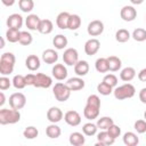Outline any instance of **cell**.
<instances>
[{
	"mask_svg": "<svg viewBox=\"0 0 146 146\" xmlns=\"http://www.w3.org/2000/svg\"><path fill=\"white\" fill-rule=\"evenodd\" d=\"M21 120L19 110L15 108H1L0 110V124H15Z\"/></svg>",
	"mask_w": 146,
	"mask_h": 146,
	"instance_id": "6da1fadb",
	"label": "cell"
},
{
	"mask_svg": "<svg viewBox=\"0 0 146 146\" xmlns=\"http://www.w3.org/2000/svg\"><path fill=\"white\" fill-rule=\"evenodd\" d=\"M113 94H114V97H115L116 99L123 100V99L133 97L135 94H136V89H135V87H133L131 83L127 82V83H124V84H122V86L116 87V88L113 90Z\"/></svg>",
	"mask_w": 146,
	"mask_h": 146,
	"instance_id": "7a4b0ae2",
	"label": "cell"
},
{
	"mask_svg": "<svg viewBox=\"0 0 146 146\" xmlns=\"http://www.w3.org/2000/svg\"><path fill=\"white\" fill-rule=\"evenodd\" d=\"M52 94L58 102H66L71 96V89L67 87L66 83L57 82L52 88Z\"/></svg>",
	"mask_w": 146,
	"mask_h": 146,
	"instance_id": "3957f363",
	"label": "cell"
},
{
	"mask_svg": "<svg viewBox=\"0 0 146 146\" xmlns=\"http://www.w3.org/2000/svg\"><path fill=\"white\" fill-rule=\"evenodd\" d=\"M9 105L11 108L22 110L26 105V97L22 92H14L9 97Z\"/></svg>",
	"mask_w": 146,
	"mask_h": 146,
	"instance_id": "277c9868",
	"label": "cell"
},
{
	"mask_svg": "<svg viewBox=\"0 0 146 146\" xmlns=\"http://www.w3.org/2000/svg\"><path fill=\"white\" fill-rule=\"evenodd\" d=\"M63 60L68 66H74L79 60V54L75 48H67L63 54Z\"/></svg>",
	"mask_w": 146,
	"mask_h": 146,
	"instance_id": "5b68a950",
	"label": "cell"
},
{
	"mask_svg": "<svg viewBox=\"0 0 146 146\" xmlns=\"http://www.w3.org/2000/svg\"><path fill=\"white\" fill-rule=\"evenodd\" d=\"M87 32H88V34L90 36H98V35H100L104 32V23L102 21H99V19L91 21L88 24Z\"/></svg>",
	"mask_w": 146,
	"mask_h": 146,
	"instance_id": "8992f818",
	"label": "cell"
},
{
	"mask_svg": "<svg viewBox=\"0 0 146 146\" xmlns=\"http://www.w3.org/2000/svg\"><path fill=\"white\" fill-rule=\"evenodd\" d=\"M52 84V79L44 73H36L33 87L35 88H49Z\"/></svg>",
	"mask_w": 146,
	"mask_h": 146,
	"instance_id": "52a82bcc",
	"label": "cell"
},
{
	"mask_svg": "<svg viewBox=\"0 0 146 146\" xmlns=\"http://www.w3.org/2000/svg\"><path fill=\"white\" fill-rule=\"evenodd\" d=\"M100 48V42L98 39L96 38H91L89 39L86 43H84V52L88 55V56H94L98 52Z\"/></svg>",
	"mask_w": 146,
	"mask_h": 146,
	"instance_id": "ba28073f",
	"label": "cell"
},
{
	"mask_svg": "<svg viewBox=\"0 0 146 146\" xmlns=\"http://www.w3.org/2000/svg\"><path fill=\"white\" fill-rule=\"evenodd\" d=\"M120 16L124 22H132L137 17V10L133 6H123L120 10Z\"/></svg>",
	"mask_w": 146,
	"mask_h": 146,
	"instance_id": "9c48e42d",
	"label": "cell"
},
{
	"mask_svg": "<svg viewBox=\"0 0 146 146\" xmlns=\"http://www.w3.org/2000/svg\"><path fill=\"white\" fill-rule=\"evenodd\" d=\"M65 122L71 127H76L81 123V115L76 111H67L64 114Z\"/></svg>",
	"mask_w": 146,
	"mask_h": 146,
	"instance_id": "30bf717a",
	"label": "cell"
},
{
	"mask_svg": "<svg viewBox=\"0 0 146 146\" xmlns=\"http://www.w3.org/2000/svg\"><path fill=\"white\" fill-rule=\"evenodd\" d=\"M63 116H64V114H63L62 110L58 108V107H56V106H52V107H50V108L47 111V119H48V121L51 122V123H57V122H59V121L63 119Z\"/></svg>",
	"mask_w": 146,
	"mask_h": 146,
	"instance_id": "8fae6325",
	"label": "cell"
},
{
	"mask_svg": "<svg viewBox=\"0 0 146 146\" xmlns=\"http://www.w3.org/2000/svg\"><path fill=\"white\" fill-rule=\"evenodd\" d=\"M51 73L52 76L58 81L65 80L67 78V68L65 67L64 64H55L51 70Z\"/></svg>",
	"mask_w": 146,
	"mask_h": 146,
	"instance_id": "7c38bea8",
	"label": "cell"
},
{
	"mask_svg": "<svg viewBox=\"0 0 146 146\" xmlns=\"http://www.w3.org/2000/svg\"><path fill=\"white\" fill-rule=\"evenodd\" d=\"M7 26L10 29H17L19 30L23 25V17L19 14H11L7 18Z\"/></svg>",
	"mask_w": 146,
	"mask_h": 146,
	"instance_id": "4fadbf2b",
	"label": "cell"
},
{
	"mask_svg": "<svg viewBox=\"0 0 146 146\" xmlns=\"http://www.w3.org/2000/svg\"><path fill=\"white\" fill-rule=\"evenodd\" d=\"M99 110L100 107H96V106H92V105H89V104H86L84 108H83V115L87 120H95L98 117L99 115Z\"/></svg>",
	"mask_w": 146,
	"mask_h": 146,
	"instance_id": "5bb4252c",
	"label": "cell"
},
{
	"mask_svg": "<svg viewBox=\"0 0 146 146\" xmlns=\"http://www.w3.org/2000/svg\"><path fill=\"white\" fill-rule=\"evenodd\" d=\"M97 139H98V143L96 144L97 146H107V145H113L115 139L112 138L110 136V133L107 132V130H104L102 132H99L97 135Z\"/></svg>",
	"mask_w": 146,
	"mask_h": 146,
	"instance_id": "9a60e30c",
	"label": "cell"
},
{
	"mask_svg": "<svg viewBox=\"0 0 146 146\" xmlns=\"http://www.w3.org/2000/svg\"><path fill=\"white\" fill-rule=\"evenodd\" d=\"M41 19L38 15L35 14H30L27 15L26 19H25V24H26V27L31 31H38L39 29V24H40Z\"/></svg>",
	"mask_w": 146,
	"mask_h": 146,
	"instance_id": "2e32d148",
	"label": "cell"
},
{
	"mask_svg": "<svg viewBox=\"0 0 146 146\" xmlns=\"http://www.w3.org/2000/svg\"><path fill=\"white\" fill-rule=\"evenodd\" d=\"M67 87L71 89V91H78V90H81L84 88V81L83 79H81L80 76H75V78H71L67 80L66 82Z\"/></svg>",
	"mask_w": 146,
	"mask_h": 146,
	"instance_id": "e0dca14e",
	"label": "cell"
},
{
	"mask_svg": "<svg viewBox=\"0 0 146 146\" xmlns=\"http://www.w3.org/2000/svg\"><path fill=\"white\" fill-rule=\"evenodd\" d=\"M42 60L46 64H55L58 60V54L54 49H46L42 52Z\"/></svg>",
	"mask_w": 146,
	"mask_h": 146,
	"instance_id": "ac0fdd59",
	"label": "cell"
},
{
	"mask_svg": "<svg viewBox=\"0 0 146 146\" xmlns=\"http://www.w3.org/2000/svg\"><path fill=\"white\" fill-rule=\"evenodd\" d=\"M70 15L67 11H62L57 15L56 17V25L60 29V30H66L67 26H68V18H70Z\"/></svg>",
	"mask_w": 146,
	"mask_h": 146,
	"instance_id": "d6986e66",
	"label": "cell"
},
{
	"mask_svg": "<svg viewBox=\"0 0 146 146\" xmlns=\"http://www.w3.org/2000/svg\"><path fill=\"white\" fill-rule=\"evenodd\" d=\"M74 72L78 76H84L89 72V64L87 60H78L74 65Z\"/></svg>",
	"mask_w": 146,
	"mask_h": 146,
	"instance_id": "ffe728a7",
	"label": "cell"
},
{
	"mask_svg": "<svg viewBox=\"0 0 146 146\" xmlns=\"http://www.w3.org/2000/svg\"><path fill=\"white\" fill-rule=\"evenodd\" d=\"M25 66L30 71H36L40 68V58L36 55H30L25 59Z\"/></svg>",
	"mask_w": 146,
	"mask_h": 146,
	"instance_id": "44dd1931",
	"label": "cell"
},
{
	"mask_svg": "<svg viewBox=\"0 0 146 146\" xmlns=\"http://www.w3.org/2000/svg\"><path fill=\"white\" fill-rule=\"evenodd\" d=\"M135 76H136V70L131 66L124 67L120 73V79L124 82H130L131 80H133Z\"/></svg>",
	"mask_w": 146,
	"mask_h": 146,
	"instance_id": "7402d4cb",
	"label": "cell"
},
{
	"mask_svg": "<svg viewBox=\"0 0 146 146\" xmlns=\"http://www.w3.org/2000/svg\"><path fill=\"white\" fill-rule=\"evenodd\" d=\"M68 140H70V144L73 145V146H82V145H84V143H86V138H84L83 133L78 132V131L72 132V133L70 135Z\"/></svg>",
	"mask_w": 146,
	"mask_h": 146,
	"instance_id": "603a6c76",
	"label": "cell"
},
{
	"mask_svg": "<svg viewBox=\"0 0 146 146\" xmlns=\"http://www.w3.org/2000/svg\"><path fill=\"white\" fill-rule=\"evenodd\" d=\"M123 144L125 146H136L138 145L139 143V139L137 137V135L135 132H131V131H128L123 135Z\"/></svg>",
	"mask_w": 146,
	"mask_h": 146,
	"instance_id": "cb8c5ba5",
	"label": "cell"
},
{
	"mask_svg": "<svg viewBox=\"0 0 146 146\" xmlns=\"http://www.w3.org/2000/svg\"><path fill=\"white\" fill-rule=\"evenodd\" d=\"M52 30H54V24L50 19H41L38 29V31L41 34H49L52 32Z\"/></svg>",
	"mask_w": 146,
	"mask_h": 146,
	"instance_id": "d4e9b609",
	"label": "cell"
},
{
	"mask_svg": "<svg viewBox=\"0 0 146 146\" xmlns=\"http://www.w3.org/2000/svg\"><path fill=\"white\" fill-rule=\"evenodd\" d=\"M46 133H47V136H48L49 138L56 139V138H58V137L60 136L62 130H60V128H59L56 123H51V124H49V125L46 128Z\"/></svg>",
	"mask_w": 146,
	"mask_h": 146,
	"instance_id": "484cf974",
	"label": "cell"
},
{
	"mask_svg": "<svg viewBox=\"0 0 146 146\" xmlns=\"http://www.w3.org/2000/svg\"><path fill=\"white\" fill-rule=\"evenodd\" d=\"M81 23H82V21H81V17L79 15L71 14L70 18H68V26H67V29L72 30V31H75V30H78L81 26Z\"/></svg>",
	"mask_w": 146,
	"mask_h": 146,
	"instance_id": "4316f807",
	"label": "cell"
},
{
	"mask_svg": "<svg viewBox=\"0 0 146 146\" xmlns=\"http://www.w3.org/2000/svg\"><path fill=\"white\" fill-rule=\"evenodd\" d=\"M107 62H108V68L112 72L119 71L121 68V66H122L121 59L119 57H116V56H110V57H107Z\"/></svg>",
	"mask_w": 146,
	"mask_h": 146,
	"instance_id": "83f0119b",
	"label": "cell"
},
{
	"mask_svg": "<svg viewBox=\"0 0 146 146\" xmlns=\"http://www.w3.org/2000/svg\"><path fill=\"white\" fill-rule=\"evenodd\" d=\"M19 35H21V31L17 30V29H10V27H8V30L6 32V39L9 42H11V43L18 42L19 41Z\"/></svg>",
	"mask_w": 146,
	"mask_h": 146,
	"instance_id": "f1b7e54d",
	"label": "cell"
},
{
	"mask_svg": "<svg viewBox=\"0 0 146 146\" xmlns=\"http://www.w3.org/2000/svg\"><path fill=\"white\" fill-rule=\"evenodd\" d=\"M67 38L63 34H57L54 39H52V44L55 46L56 49H64L67 46Z\"/></svg>",
	"mask_w": 146,
	"mask_h": 146,
	"instance_id": "f546056e",
	"label": "cell"
},
{
	"mask_svg": "<svg viewBox=\"0 0 146 146\" xmlns=\"http://www.w3.org/2000/svg\"><path fill=\"white\" fill-rule=\"evenodd\" d=\"M95 67H96V71L99 72V73H106L110 71L108 68V62H107V58H104V57H100L96 60L95 63Z\"/></svg>",
	"mask_w": 146,
	"mask_h": 146,
	"instance_id": "4dcf8cb0",
	"label": "cell"
},
{
	"mask_svg": "<svg viewBox=\"0 0 146 146\" xmlns=\"http://www.w3.org/2000/svg\"><path fill=\"white\" fill-rule=\"evenodd\" d=\"M113 123H114V121H113L112 117H110V116H103V117H100V119L97 120V123L96 124H97L98 129H100V130H107Z\"/></svg>",
	"mask_w": 146,
	"mask_h": 146,
	"instance_id": "1f68e13d",
	"label": "cell"
},
{
	"mask_svg": "<svg viewBox=\"0 0 146 146\" xmlns=\"http://www.w3.org/2000/svg\"><path fill=\"white\" fill-rule=\"evenodd\" d=\"M130 38H131L130 32H129L128 30H125V29H120V30H117L116 33H115V40H116L117 42H121V43L127 42Z\"/></svg>",
	"mask_w": 146,
	"mask_h": 146,
	"instance_id": "d6a6232c",
	"label": "cell"
},
{
	"mask_svg": "<svg viewBox=\"0 0 146 146\" xmlns=\"http://www.w3.org/2000/svg\"><path fill=\"white\" fill-rule=\"evenodd\" d=\"M97 129H98L97 124H95V123H92V122H88V123H84V124H83V127H82V132H83L86 136L91 137V136H94V135L97 133Z\"/></svg>",
	"mask_w": 146,
	"mask_h": 146,
	"instance_id": "836d02e7",
	"label": "cell"
},
{
	"mask_svg": "<svg viewBox=\"0 0 146 146\" xmlns=\"http://www.w3.org/2000/svg\"><path fill=\"white\" fill-rule=\"evenodd\" d=\"M131 36L133 38L135 41H138V42H143L146 40V30L143 29V27H137L133 30Z\"/></svg>",
	"mask_w": 146,
	"mask_h": 146,
	"instance_id": "e575fe53",
	"label": "cell"
},
{
	"mask_svg": "<svg viewBox=\"0 0 146 146\" xmlns=\"http://www.w3.org/2000/svg\"><path fill=\"white\" fill-rule=\"evenodd\" d=\"M18 7L23 13H30L34 8L33 0H18Z\"/></svg>",
	"mask_w": 146,
	"mask_h": 146,
	"instance_id": "d590c367",
	"label": "cell"
},
{
	"mask_svg": "<svg viewBox=\"0 0 146 146\" xmlns=\"http://www.w3.org/2000/svg\"><path fill=\"white\" fill-rule=\"evenodd\" d=\"M32 41H33V36H32V34L30 32L21 31V35H19V41L18 42L22 46H29V44L32 43Z\"/></svg>",
	"mask_w": 146,
	"mask_h": 146,
	"instance_id": "8d00e7d4",
	"label": "cell"
},
{
	"mask_svg": "<svg viewBox=\"0 0 146 146\" xmlns=\"http://www.w3.org/2000/svg\"><path fill=\"white\" fill-rule=\"evenodd\" d=\"M13 86L16 88V89H23L25 88L27 84H26V80H25V76L24 75H21V74H17L13 78Z\"/></svg>",
	"mask_w": 146,
	"mask_h": 146,
	"instance_id": "74e56055",
	"label": "cell"
},
{
	"mask_svg": "<svg viewBox=\"0 0 146 146\" xmlns=\"http://www.w3.org/2000/svg\"><path fill=\"white\" fill-rule=\"evenodd\" d=\"M14 66H15V64H10V63L0 60V73L2 75H9L13 73Z\"/></svg>",
	"mask_w": 146,
	"mask_h": 146,
	"instance_id": "f35d334b",
	"label": "cell"
},
{
	"mask_svg": "<svg viewBox=\"0 0 146 146\" xmlns=\"http://www.w3.org/2000/svg\"><path fill=\"white\" fill-rule=\"evenodd\" d=\"M39 135V130L33 127V125H30V127H26L25 130L23 131V136L26 138V139H34L36 138Z\"/></svg>",
	"mask_w": 146,
	"mask_h": 146,
	"instance_id": "ab89813d",
	"label": "cell"
},
{
	"mask_svg": "<svg viewBox=\"0 0 146 146\" xmlns=\"http://www.w3.org/2000/svg\"><path fill=\"white\" fill-rule=\"evenodd\" d=\"M97 91L103 96H108L113 92V87H111L110 84H107L103 81L97 86Z\"/></svg>",
	"mask_w": 146,
	"mask_h": 146,
	"instance_id": "60d3db41",
	"label": "cell"
},
{
	"mask_svg": "<svg viewBox=\"0 0 146 146\" xmlns=\"http://www.w3.org/2000/svg\"><path fill=\"white\" fill-rule=\"evenodd\" d=\"M107 132L110 133V136H111L112 138L116 139V138L120 137V135H121V128H120L119 125H116V124L113 123V124L107 129Z\"/></svg>",
	"mask_w": 146,
	"mask_h": 146,
	"instance_id": "b9f144b4",
	"label": "cell"
},
{
	"mask_svg": "<svg viewBox=\"0 0 146 146\" xmlns=\"http://www.w3.org/2000/svg\"><path fill=\"white\" fill-rule=\"evenodd\" d=\"M133 128L138 133H145L146 132V120H137L133 124Z\"/></svg>",
	"mask_w": 146,
	"mask_h": 146,
	"instance_id": "7bdbcfd3",
	"label": "cell"
},
{
	"mask_svg": "<svg viewBox=\"0 0 146 146\" xmlns=\"http://www.w3.org/2000/svg\"><path fill=\"white\" fill-rule=\"evenodd\" d=\"M103 81H104L105 83L110 84V86L113 87V88L116 87V84H117V78H116V75H114V74H106V75L104 76Z\"/></svg>",
	"mask_w": 146,
	"mask_h": 146,
	"instance_id": "ee69618b",
	"label": "cell"
},
{
	"mask_svg": "<svg viewBox=\"0 0 146 146\" xmlns=\"http://www.w3.org/2000/svg\"><path fill=\"white\" fill-rule=\"evenodd\" d=\"M0 60L7 62V63H10V64H15L16 63V57L13 52H3L0 57Z\"/></svg>",
	"mask_w": 146,
	"mask_h": 146,
	"instance_id": "f6af8a7d",
	"label": "cell"
},
{
	"mask_svg": "<svg viewBox=\"0 0 146 146\" xmlns=\"http://www.w3.org/2000/svg\"><path fill=\"white\" fill-rule=\"evenodd\" d=\"M11 83H13V81H10L9 78H7L6 75H2V76L0 78V89H1L2 91L9 89L10 86H11Z\"/></svg>",
	"mask_w": 146,
	"mask_h": 146,
	"instance_id": "bcb514c9",
	"label": "cell"
},
{
	"mask_svg": "<svg viewBox=\"0 0 146 146\" xmlns=\"http://www.w3.org/2000/svg\"><path fill=\"white\" fill-rule=\"evenodd\" d=\"M87 104L96 106V107H100V98L97 95H90L87 98Z\"/></svg>",
	"mask_w": 146,
	"mask_h": 146,
	"instance_id": "7dc6e473",
	"label": "cell"
},
{
	"mask_svg": "<svg viewBox=\"0 0 146 146\" xmlns=\"http://www.w3.org/2000/svg\"><path fill=\"white\" fill-rule=\"evenodd\" d=\"M25 80H26V84L27 86H33L34 84V80H35V74H26L25 75Z\"/></svg>",
	"mask_w": 146,
	"mask_h": 146,
	"instance_id": "c3c4849f",
	"label": "cell"
},
{
	"mask_svg": "<svg viewBox=\"0 0 146 146\" xmlns=\"http://www.w3.org/2000/svg\"><path fill=\"white\" fill-rule=\"evenodd\" d=\"M139 100L143 104H146V88H143L139 91Z\"/></svg>",
	"mask_w": 146,
	"mask_h": 146,
	"instance_id": "681fc988",
	"label": "cell"
},
{
	"mask_svg": "<svg viewBox=\"0 0 146 146\" xmlns=\"http://www.w3.org/2000/svg\"><path fill=\"white\" fill-rule=\"evenodd\" d=\"M138 79H139L141 82H146V67L139 71V73H138Z\"/></svg>",
	"mask_w": 146,
	"mask_h": 146,
	"instance_id": "f907efd6",
	"label": "cell"
},
{
	"mask_svg": "<svg viewBox=\"0 0 146 146\" xmlns=\"http://www.w3.org/2000/svg\"><path fill=\"white\" fill-rule=\"evenodd\" d=\"M16 0H1V2L6 6V7H11L14 3H15Z\"/></svg>",
	"mask_w": 146,
	"mask_h": 146,
	"instance_id": "816d5d0a",
	"label": "cell"
},
{
	"mask_svg": "<svg viewBox=\"0 0 146 146\" xmlns=\"http://www.w3.org/2000/svg\"><path fill=\"white\" fill-rule=\"evenodd\" d=\"M0 97H1V100H0V106H3V104L6 103V97H5V94L1 91L0 92Z\"/></svg>",
	"mask_w": 146,
	"mask_h": 146,
	"instance_id": "f5cc1de1",
	"label": "cell"
},
{
	"mask_svg": "<svg viewBox=\"0 0 146 146\" xmlns=\"http://www.w3.org/2000/svg\"><path fill=\"white\" fill-rule=\"evenodd\" d=\"M130 2L132 5H141L144 2V0H130Z\"/></svg>",
	"mask_w": 146,
	"mask_h": 146,
	"instance_id": "db71d44e",
	"label": "cell"
},
{
	"mask_svg": "<svg viewBox=\"0 0 146 146\" xmlns=\"http://www.w3.org/2000/svg\"><path fill=\"white\" fill-rule=\"evenodd\" d=\"M3 47H5V39L1 38V46H0V48H3Z\"/></svg>",
	"mask_w": 146,
	"mask_h": 146,
	"instance_id": "11a10c76",
	"label": "cell"
},
{
	"mask_svg": "<svg viewBox=\"0 0 146 146\" xmlns=\"http://www.w3.org/2000/svg\"><path fill=\"white\" fill-rule=\"evenodd\" d=\"M144 117H145V120H146V111H145V113H144Z\"/></svg>",
	"mask_w": 146,
	"mask_h": 146,
	"instance_id": "9f6ffc18",
	"label": "cell"
}]
</instances>
